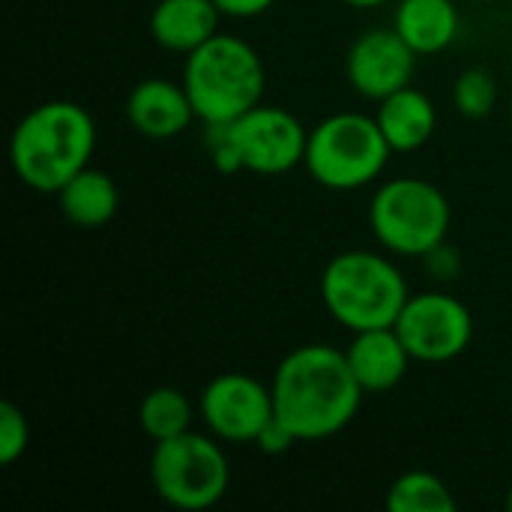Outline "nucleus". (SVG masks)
I'll list each match as a JSON object with an SVG mask.
<instances>
[{"mask_svg":"<svg viewBox=\"0 0 512 512\" xmlns=\"http://www.w3.org/2000/svg\"><path fill=\"white\" fill-rule=\"evenodd\" d=\"M276 417L297 435V441H327L348 429L363 405L345 351L312 342L288 351L270 381Z\"/></svg>","mask_w":512,"mask_h":512,"instance_id":"obj_1","label":"nucleus"},{"mask_svg":"<svg viewBox=\"0 0 512 512\" xmlns=\"http://www.w3.org/2000/svg\"><path fill=\"white\" fill-rule=\"evenodd\" d=\"M96 150L93 114L69 99H51L30 108L12 129L9 162L15 177L42 195H57Z\"/></svg>","mask_w":512,"mask_h":512,"instance_id":"obj_2","label":"nucleus"},{"mask_svg":"<svg viewBox=\"0 0 512 512\" xmlns=\"http://www.w3.org/2000/svg\"><path fill=\"white\" fill-rule=\"evenodd\" d=\"M183 87L204 126L234 123L264 102L267 69L261 54L234 33H216L186 54Z\"/></svg>","mask_w":512,"mask_h":512,"instance_id":"obj_3","label":"nucleus"},{"mask_svg":"<svg viewBox=\"0 0 512 512\" xmlns=\"http://www.w3.org/2000/svg\"><path fill=\"white\" fill-rule=\"evenodd\" d=\"M411 291L405 273L372 249H345L321 273L324 309L351 333L393 327Z\"/></svg>","mask_w":512,"mask_h":512,"instance_id":"obj_4","label":"nucleus"},{"mask_svg":"<svg viewBox=\"0 0 512 512\" xmlns=\"http://www.w3.org/2000/svg\"><path fill=\"white\" fill-rule=\"evenodd\" d=\"M390 156L393 147L387 144L375 117L339 111L309 129L303 165L318 186L354 192L375 183L390 165Z\"/></svg>","mask_w":512,"mask_h":512,"instance_id":"obj_5","label":"nucleus"},{"mask_svg":"<svg viewBox=\"0 0 512 512\" xmlns=\"http://www.w3.org/2000/svg\"><path fill=\"white\" fill-rule=\"evenodd\" d=\"M450 222L453 210L447 195L423 177H393L369 201V228L390 255H432L444 246Z\"/></svg>","mask_w":512,"mask_h":512,"instance_id":"obj_6","label":"nucleus"},{"mask_svg":"<svg viewBox=\"0 0 512 512\" xmlns=\"http://www.w3.org/2000/svg\"><path fill=\"white\" fill-rule=\"evenodd\" d=\"M150 483L153 492L174 510H210L228 495L231 465L219 438L210 432H183L153 444Z\"/></svg>","mask_w":512,"mask_h":512,"instance_id":"obj_7","label":"nucleus"},{"mask_svg":"<svg viewBox=\"0 0 512 512\" xmlns=\"http://www.w3.org/2000/svg\"><path fill=\"white\" fill-rule=\"evenodd\" d=\"M393 327L414 363H450L474 339L471 309L447 291L411 294Z\"/></svg>","mask_w":512,"mask_h":512,"instance_id":"obj_8","label":"nucleus"},{"mask_svg":"<svg viewBox=\"0 0 512 512\" xmlns=\"http://www.w3.org/2000/svg\"><path fill=\"white\" fill-rule=\"evenodd\" d=\"M225 129L249 174L279 177L306 162L309 129L288 108L261 102Z\"/></svg>","mask_w":512,"mask_h":512,"instance_id":"obj_9","label":"nucleus"},{"mask_svg":"<svg viewBox=\"0 0 512 512\" xmlns=\"http://www.w3.org/2000/svg\"><path fill=\"white\" fill-rule=\"evenodd\" d=\"M198 417L222 444H255L261 429L276 417L273 390L246 372L216 375L198 396Z\"/></svg>","mask_w":512,"mask_h":512,"instance_id":"obj_10","label":"nucleus"},{"mask_svg":"<svg viewBox=\"0 0 512 512\" xmlns=\"http://www.w3.org/2000/svg\"><path fill=\"white\" fill-rule=\"evenodd\" d=\"M417 51L393 27H369L345 54V75L354 93L381 102L411 84Z\"/></svg>","mask_w":512,"mask_h":512,"instance_id":"obj_11","label":"nucleus"},{"mask_svg":"<svg viewBox=\"0 0 512 512\" xmlns=\"http://www.w3.org/2000/svg\"><path fill=\"white\" fill-rule=\"evenodd\" d=\"M126 120L138 135L153 141H168L183 135L192 126V120H198V114L183 81L144 78L129 90Z\"/></svg>","mask_w":512,"mask_h":512,"instance_id":"obj_12","label":"nucleus"},{"mask_svg":"<svg viewBox=\"0 0 512 512\" xmlns=\"http://www.w3.org/2000/svg\"><path fill=\"white\" fill-rule=\"evenodd\" d=\"M345 357L363 393L396 390L414 363L396 327H375V330L354 333L351 345L345 348Z\"/></svg>","mask_w":512,"mask_h":512,"instance_id":"obj_13","label":"nucleus"},{"mask_svg":"<svg viewBox=\"0 0 512 512\" xmlns=\"http://www.w3.org/2000/svg\"><path fill=\"white\" fill-rule=\"evenodd\" d=\"M216 0H159L150 12V36L159 48L192 54L219 33Z\"/></svg>","mask_w":512,"mask_h":512,"instance_id":"obj_14","label":"nucleus"},{"mask_svg":"<svg viewBox=\"0 0 512 512\" xmlns=\"http://www.w3.org/2000/svg\"><path fill=\"white\" fill-rule=\"evenodd\" d=\"M375 120L393 153H414L432 141L438 126V111L423 90L408 84L378 102Z\"/></svg>","mask_w":512,"mask_h":512,"instance_id":"obj_15","label":"nucleus"},{"mask_svg":"<svg viewBox=\"0 0 512 512\" xmlns=\"http://www.w3.org/2000/svg\"><path fill=\"white\" fill-rule=\"evenodd\" d=\"M390 27L417 51V57H432L456 42L462 18L453 0H399Z\"/></svg>","mask_w":512,"mask_h":512,"instance_id":"obj_16","label":"nucleus"},{"mask_svg":"<svg viewBox=\"0 0 512 512\" xmlns=\"http://www.w3.org/2000/svg\"><path fill=\"white\" fill-rule=\"evenodd\" d=\"M60 213L69 225L93 231L108 225L120 210V189L108 171L84 168L57 192Z\"/></svg>","mask_w":512,"mask_h":512,"instance_id":"obj_17","label":"nucleus"},{"mask_svg":"<svg viewBox=\"0 0 512 512\" xmlns=\"http://www.w3.org/2000/svg\"><path fill=\"white\" fill-rule=\"evenodd\" d=\"M195 414H198V405H192V399L183 390L153 387L138 405V426L153 444H159L183 432H192Z\"/></svg>","mask_w":512,"mask_h":512,"instance_id":"obj_18","label":"nucleus"},{"mask_svg":"<svg viewBox=\"0 0 512 512\" xmlns=\"http://www.w3.org/2000/svg\"><path fill=\"white\" fill-rule=\"evenodd\" d=\"M456 507L453 489L432 471H405L387 492L390 512H453Z\"/></svg>","mask_w":512,"mask_h":512,"instance_id":"obj_19","label":"nucleus"},{"mask_svg":"<svg viewBox=\"0 0 512 512\" xmlns=\"http://www.w3.org/2000/svg\"><path fill=\"white\" fill-rule=\"evenodd\" d=\"M453 102L468 120L489 117L498 108V78L483 66L465 69L453 84Z\"/></svg>","mask_w":512,"mask_h":512,"instance_id":"obj_20","label":"nucleus"},{"mask_svg":"<svg viewBox=\"0 0 512 512\" xmlns=\"http://www.w3.org/2000/svg\"><path fill=\"white\" fill-rule=\"evenodd\" d=\"M30 447V423L15 402L0 405V465H15Z\"/></svg>","mask_w":512,"mask_h":512,"instance_id":"obj_21","label":"nucleus"},{"mask_svg":"<svg viewBox=\"0 0 512 512\" xmlns=\"http://www.w3.org/2000/svg\"><path fill=\"white\" fill-rule=\"evenodd\" d=\"M294 444H297V435H294L279 417H273V420L261 429V435L255 438V447H258L264 456H282V453H288Z\"/></svg>","mask_w":512,"mask_h":512,"instance_id":"obj_22","label":"nucleus"},{"mask_svg":"<svg viewBox=\"0 0 512 512\" xmlns=\"http://www.w3.org/2000/svg\"><path fill=\"white\" fill-rule=\"evenodd\" d=\"M219 12L228 18H258L276 6V0H216Z\"/></svg>","mask_w":512,"mask_h":512,"instance_id":"obj_23","label":"nucleus"},{"mask_svg":"<svg viewBox=\"0 0 512 512\" xmlns=\"http://www.w3.org/2000/svg\"><path fill=\"white\" fill-rule=\"evenodd\" d=\"M345 6H354V9H378V6H384V3H390V0H342Z\"/></svg>","mask_w":512,"mask_h":512,"instance_id":"obj_24","label":"nucleus"},{"mask_svg":"<svg viewBox=\"0 0 512 512\" xmlns=\"http://www.w3.org/2000/svg\"><path fill=\"white\" fill-rule=\"evenodd\" d=\"M507 507H510V512H512V486H510V495H507Z\"/></svg>","mask_w":512,"mask_h":512,"instance_id":"obj_25","label":"nucleus"},{"mask_svg":"<svg viewBox=\"0 0 512 512\" xmlns=\"http://www.w3.org/2000/svg\"><path fill=\"white\" fill-rule=\"evenodd\" d=\"M474 3H495V0H474Z\"/></svg>","mask_w":512,"mask_h":512,"instance_id":"obj_26","label":"nucleus"},{"mask_svg":"<svg viewBox=\"0 0 512 512\" xmlns=\"http://www.w3.org/2000/svg\"><path fill=\"white\" fill-rule=\"evenodd\" d=\"M510 117H512V96H510Z\"/></svg>","mask_w":512,"mask_h":512,"instance_id":"obj_27","label":"nucleus"}]
</instances>
